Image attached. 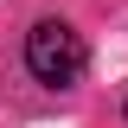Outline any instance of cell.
Masks as SVG:
<instances>
[{
  "label": "cell",
  "instance_id": "1",
  "mask_svg": "<svg viewBox=\"0 0 128 128\" xmlns=\"http://www.w3.org/2000/svg\"><path fill=\"white\" fill-rule=\"evenodd\" d=\"M83 64H90V45H83L77 26H64V19H38L26 32V70L45 90H70L83 77Z\"/></svg>",
  "mask_w": 128,
  "mask_h": 128
}]
</instances>
